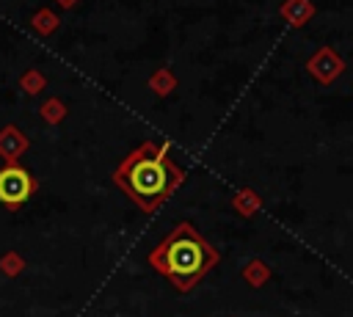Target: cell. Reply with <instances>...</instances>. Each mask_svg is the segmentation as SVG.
Masks as SVG:
<instances>
[{"mask_svg":"<svg viewBox=\"0 0 353 317\" xmlns=\"http://www.w3.org/2000/svg\"><path fill=\"white\" fill-rule=\"evenodd\" d=\"M185 182V168L171 160V143L143 141L116 168L113 185L143 212H154Z\"/></svg>","mask_w":353,"mask_h":317,"instance_id":"6da1fadb","label":"cell"},{"mask_svg":"<svg viewBox=\"0 0 353 317\" xmlns=\"http://www.w3.org/2000/svg\"><path fill=\"white\" fill-rule=\"evenodd\" d=\"M146 262L165 276L179 292L193 289L218 262L221 254L215 245H210L199 229L188 221H179L146 256Z\"/></svg>","mask_w":353,"mask_h":317,"instance_id":"7a4b0ae2","label":"cell"},{"mask_svg":"<svg viewBox=\"0 0 353 317\" xmlns=\"http://www.w3.org/2000/svg\"><path fill=\"white\" fill-rule=\"evenodd\" d=\"M36 187H39V182L25 165L6 163L0 168V204L3 207H8V209L22 207L36 193Z\"/></svg>","mask_w":353,"mask_h":317,"instance_id":"3957f363","label":"cell"},{"mask_svg":"<svg viewBox=\"0 0 353 317\" xmlns=\"http://www.w3.org/2000/svg\"><path fill=\"white\" fill-rule=\"evenodd\" d=\"M306 72H309L317 83L328 85V83H334V80L345 72V61H342L331 47H320V50L306 61Z\"/></svg>","mask_w":353,"mask_h":317,"instance_id":"277c9868","label":"cell"},{"mask_svg":"<svg viewBox=\"0 0 353 317\" xmlns=\"http://www.w3.org/2000/svg\"><path fill=\"white\" fill-rule=\"evenodd\" d=\"M28 149V138L17 130V127H3L0 130V157H6L8 163H17V157Z\"/></svg>","mask_w":353,"mask_h":317,"instance_id":"5b68a950","label":"cell"},{"mask_svg":"<svg viewBox=\"0 0 353 317\" xmlns=\"http://www.w3.org/2000/svg\"><path fill=\"white\" fill-rule=\"evenodd\" d=\"M281 17L290 25L301 28V25H306L314 17V6H312V0H284L281 3Z\"/></svg>","mask_w":353,"mask_h":317,"instance_id":"8992f818","label":"cell"},{"mask_svg":"<svg viewBox=\"0 0 353 317\" xmlns=\"http://www.w3.org/2000/svg\"><path fill=\"white\" fill-rule=\"evenodd\" d=\"M61 25V19H58V14L55 11H50V8H41V11H36L33 14V19H30V28L39 33V36H50V33H55V28Z\"/></svg>","mask_w":353,"mask_h":317,"instance_id":"52a82bcc","label":"cell"},{"mask_svg":"<svg viewBox=\"0 0 353 317\" xmlns=\"http://www.w3.org/2000/svg\"><path fill=\"white\" fill-rule=\"evenodd\" d=\"M149 88H152L154 94H160V96L171 94V91L176 88V77H174V72H171V69H157V72L149 77Z\"/></svg>","mask_w":353,"mask_h":317,"instance_id":"ba28073f","label":"cell"},{"mask_svg":"<svg viewBox=\"0 0 353 317\" xmlns=\"http://www.w3.org/2000/svg\"><path fill=\"white\" fill-rule=\"evenodd\" d=\"M41 119L47 121V124H61L63 121V116H66V102L63 99H47V102H41Z\"/></svg>","mask_w":353,"mask_h":317,"instance_id":"9c48e42d","label":"cell"},{"mask_svg":"<svg viewBox=\"0 0 353 317\" xmlns=\"http://www.w3.org/2000/svg\"><path fill=\"white\" fill-rule=\"evenodd\" d=\"M19 83H22V88H25L28 94H39V91L47 85V80H44V74H41L39 69H28Z\"/></svg>","mask_w":353,"mask_h":317,"instance_id":"30bf717a","label":"cell"},{"mask_svg":"<svg viewBox=\"0 0 353 317\" xmlns=\"http://www.w3.org/2000/svg\"><path fill=\"white\" fill-rule=\"evenodd\" d=\"M256 204H259V201H256V198H251L248 193H243V196L237 198V207H240V209H256Z\"/></svg>","mask_w":353,"mask_h":317,"instance_id":"8fae6325","label":"cell"},{"mask_svg":"<svg viewBox=\"0 0 353 317\" xmlns=\"http://www.w3.org/2000/svg\"><path fill=\"white\" fill-rule=\"evenodd\" d=\"M55 3H58L61 8H72V6H74V3H80V0H55Z\"/></svg>","mask_w":353,"mask_h":317,"instance_id":"7c38bea8","label":"cell"}]
</instances>
